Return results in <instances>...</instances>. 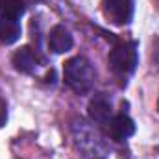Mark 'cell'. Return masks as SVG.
Here are the masks:
<instances>
[{
  "mask_svg": "<svg viewBox=\"0 0 159 159\" xmlns=\"http://www.w3.org/2000/svg\"><path fill=\"white\" fill-rule=\"evenodd\" d=\"M63 80L65 83L76 93V94H85L94 87L96 81V70L93 67V63L83 57V56H76L70 57L65 67H63Z\"/></svg>",
  "mask_w": 159,
  "mask_h": 159,
  "instance_id": "1",
  "label": "cell"
},
{
  "mask_svg": "<svg viewBox=\"0 0 159 159\" xmlns=\"http://www.w3.org/2000/svg\"><path fill=\"white\" fill-rule=\"evenodd\" d=\"M107 63L109 69L113 70V74H117L119 78H128L135 72L137 65H139V54H137V43L135 41H126L117 44L109 56H107Z\"/></svg>",
  "mask_w": 159,
  "mask_h": 159,
  "instance_id": "2",
  "label": "cell"
},
{
  "mask_svg": "<svg viewBox=\"0 0 159 159\" xmlns=\"http://www.w3.org/2000/svg\"><path fill=\"white\" fill-rule=\"evenodd\" d=\"M104 17L115 26H128L133 20L135 2L133 0H102Z\"/></svg>",
  "mask_w": 159,
  "mask_h": 159,
  "instance_id": "3",
  "label": "cell"
},
{
  "mask_svg": "<svg viewBox=\"0 0 159 159\" xmlns=\"http://www.w3.org/2000/svg\"><path fill=\"white\" fill-rule=\"evenodd\" d=\"M89 119L93 120L94 124H106L113 119V106H111V98L104 93H96L87 107Z\"/></svg>",
  "mask_w": 159,
  "mask_h": 159,
  "instance_id": "4",
  "label": "cell"
},
{
  "mask_svg": "<svg viewBox=\"0 0 159 159\" xmlns=\"http://www.w3.org/2000/svg\"><path fill=\"white\" fill-rule=\"evenodd\" d=\"M107 129L115 141H126L135 133L137 128H135V122L126 113H119V115H113V119L107 122Z\"/></svg>",
  "mask_w": 159,
  "mask_h": 159,
  "instance_id": "5",
  "label": "cell"
},
{
  "mask_svg": "<svg viewBox=\"0 0 159 159\" xmlns=\"http://www.w3.org/2000/svg\"><path fill=\"white\" fill-rule=\"evenodd\" d=\"M72 44H74V39H72L70 32L65 26L57 24V26H54L50 30V34H48V48L54 54H65V52H69L72 48Z\"/></svg>",
  "mask_w": 159,
  "mask_h": 159,
  "instance_id": "6",
  "label": "cell"
},
{
  "mask_svg": "<svg viewBox=\"0 0 159 159\" xmlns=\"http://www.w3.org/2000/svg\"><path fill=\"white\" fill-rule=\"evenodd\" d=\"M13 65L22 74H34L39 67V59L30 46H22L13 54Z\"/></svg>",
  "mask_w": 159,
  "mask_h": 159,
  "instance_id": "7",
  "label": "cell"
},
{
  "mask_svg": "<svg viewBox=\"0 0 159 159\" xmlns=\"http://www.w3.org/2000/svg\"><path fill=\"white\" fill-rule=\"evenodd\" d=\"M22 28L19 20H9V19H0V41L4 44H13L20 39Z\"/></svg>",
  "mask_w": 159,
  "mask_h": 159,
  "instance_id": "8",
  "label": "cell"
},
{
  "mask_svg": "<svg viewBox=\"0 0 159 159\" xmlns=\"http://www.w3.org/2000/svg\"><path fill=\"white\" fill-rule=\"evenodd\" d=\"M26 13L24 0H0V19L19 20Z\"/></svg>",
  "mask_w": 159,
  "mask_h": 159,
  "instance_id": "9",
  "label": "cell"
},
{
  "mask_svg": "<svg viewBox=\"0 0 159 159\" xmlns=\"http://www.w3.org/2000/svg\"><path fill=\"white\" fill-rule=\"evenodd\" d=\"M0 115H2L4 119H6V104H4L2 100H0Z\"/></svg>",
  "mask_w": 159,
  "mask_h": 159,
  "instance_id": "10",
  "label": "cell"
},
{
  "mask_svg": "<svg viewBox=\"0 0 159 159\" xmlns=\"http://www.w3.org/2000/svg\"><path fill=\"white\" fill-rule=\"evenodd\" d=\"M157 109H159V104H157Z\"/></svg>",
  "mask_w": 159,
  "mask_h": 159,
  "instance_id": "11",
  "label": "cell"
}]
</instances>
